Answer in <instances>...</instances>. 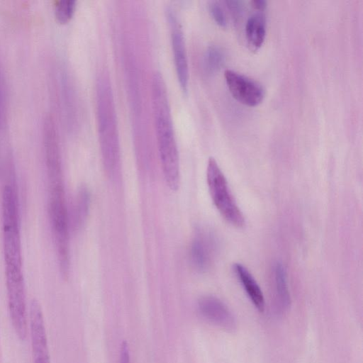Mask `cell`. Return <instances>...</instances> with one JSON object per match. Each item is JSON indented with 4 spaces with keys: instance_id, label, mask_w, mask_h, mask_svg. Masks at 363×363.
Here are the masks:
<instances>
[{
    "instance_id": "obj_20",
    "label": "cell",
    "mask_w": 363,
    "mask_h": 363,
    "mask_svg": "<svg viewBox=\"0 0 363 363\" xmlns=\"http://www.w3.org/2000/svg\"><path fill=\"white\" fill-rule=\"evenodd\" d=\"M251 6L258 11H262L267 7V1L264 0H253L250 1Z\"/></svg>"
},
{
    "instance_id": "obj_18",
    "label": "cell",
    "mask_w": 363,
    "mask_h": 363,
    "mask_svg": "<svg viewBox=\"0 0 363 363\" xmlns=\"http://www.w3.org/2000/svg\"><path fill=\"white\" fill-rule=\"evenodd\" d=\"M119 363H130L128 344L125 340L121 342L119 354Z\"/></svg>"
},
{
    "instance_id": "obj_13",
    "label": "cell",
    "mask_w": 363,
    "mask_h": 363,
    "mask_svg": "<svg viewBox=\"0 0 363 363\" xmlns=\"http://www.w3.org/2000/svg\"><path fill=\"white\" fill-rule=\"evenodd\" d=\"M275 291L279 304L283 308L290 305V294L287 284L286 272L281 263H277L274 269Z\"/></svg>"
},
{
    "instance_id": "obj_14",
    "label": "cell",
    "mask_w": 363,
    "mask_h": 363,
    "mask_svg": "<svg viewBox=\"0 0 363 363\" xmlns=\"http://www.w3.org/2000/svg\"><path fill=\"white\" fill-rule=\"evenodd\" d=\"M224 62L225 53L220 47L211 45L205 51L203 63L206 73H216L223 67Z\"/></svg>"
},
{
    "instance_id": "obj_3",
    "label": "cell",
    "mask_w": 363,
    "mask_h": 363,
    "mask_svg": "<svg viewBox=\"0 0 363 363\" xmlns=\"http://www.w3.org/2000/svg\"><path fill=\"white\" fill-rule=\"evenodd\" d=\"M1 210L5 266L22 267L18 200L15 188L9 184L3 189Z\"/></svg>"
},
{
    "instance_id": "obj_11",
    "label": "cell",
    "mask_w": 363,
    "mask_h": 363,
    "mask_svg": "<svg viewBox=\"0 0 363 363\" xmlns=\"http://www.w3.org/2000/svg\"><path fill=\"white\" fill-rule=\"evenodd\" d=\"M233 271L240 280L246 294L258 311L262 312L265 301L263 293L256 280L248 269L240 263L233 264Z\"/></svg>"
},
{
    "instance_id": "obj_5",
    "label": "cell",
    "mask_w": 363,
    "mask_h": 363,
    "mask_svg": "<svg viewBox=\"0 0 363 363\" xmlns=\"http://www.w3.org/2000/svg\"><path fill=\"white\" fill-rule=\"evenodd\" d=\"M5 276L11 324L16 336L24 341L28 332V312L22 267L5 266Z\"/></svg>"
},
{
    "instance_id": "obj_7",
    "label": "cell",
    "mask_w": 363,
    "mask_h": 363,
    "mask_svg": "<svg viewBox=\"0 0 363 363\" xmlns=\"http://www.w3.org/2000/svg\"><path fill=\"white\" fill-rule=\"evenodd\" d=\"M28 328L33 363H50L43 313L40 303L35 298L31 300L29 306Z\"/></svg>"
},
{
    "instance_id": "obj_19",
    "label": "cell",
    "mask_w": 363,
    "mask_h": 363,
    "mask_svg": "<svg viewBox=\"0 0 363 363\" xmlns=\"http://www.w3.org/2000/svg\"><path fill=\"white\" fill-rule=\"evenodd\" d=\"M225 4L229 9L234 14H238L241 12L242 10V2L240 1H226Z\"/></svg>"
},
{
    "instance_id": "obj_1",
    "label": "cell",
    "mask_w": 363,
    "mask_h": 363,
    "mask_svg": "<svg viewBox=\"0 0 363 363\" xmlns=\"http://www.w3.org/2000/svg\"><path fill=\"white\" fill-rule=\"evenodd\" d=\"M152 106L158 152L164 179L169 189L179 186V158L171 109L164 78L156 72L152 79Z\"/></svg>"
},
{
    "instance_id": "obj_10",
    "label": "cell",
    "mask_w": 363,
    "mask_h": 363,
    "mask_svg": "<svg viewBox=\"0 0 363 363\" xmlns=\"http://www.w3.org/2000/svg\"><path fill=\"white\" fill-rule=\"evenodd\" d=\"M215 249V240L211 234L199 231L192 240L190 258L194 267L199 272L206 271L211 264Z\"/></svg>"
},
{
    "instance_id": "obj_17",
    "label": "cell",
    "mask_w": 363,
    "mask_h": 363,
    "mask_svg": "<svg viewBox=\"0 0 363 363\" xmlns=\"http://www.w3.org/2000/svg\"><path fill=\"white\" fill-rule=\"evenodd\" d=\"M208 9L215 22L220 27H226V16L219 2L215 1H209L208 4Z\"/></svg>"
},
{
    "instance_id": "obj_15",
    "label": "cell",
    "mask_w": 363,
    "mask_h": 363,
    "mask_svg": "<svg viewBox=\"0 0 363 363\" xmlns=\"http://www.w3.org/2000/svg\"><path fill=\"white\" fill-rule=\"evenodd\" d=\"M90 202L89 191L85 187H82L77 195L74 208L73 211V225L75 228H79L84 223Z\"/></svg>"
},
{
    "instance_id": "obj_8",
    "label": "cell",
    "mask_w": 363,
    "mask_h": 363,
    "mask_svg": "<svg viewBox=\"0 0 363 363\" xmlns=\"http://www.w3.org/2000/svg\"><path fill=\"white\" fill-rule=\"evenodd\" d=\"M224 77L230 94L242 104L254 107L263 101L265 91L259 82L232 69H226Z\"/></svg>"
},
{
    "instance_id": "obj_9",
    "label": "cell",
    "mask_w": 363,
    "mask_h": 363,
    "mask_svg": "<svg viewBox=\"0 0 363 363\" xmlns=\"http://www.w3.org/2000/svg\"><path fill=\"white\" fill-rule=\"evenodd\" d=\"M198 308L200 313L209 321L226 330L235 329V320L233 314L219 298L204 296L199 300Z\"/></svg>"
},
{
    "instance_id": "obj_16",
    "label": "cell",
    "mask_w": 363,
    "mask_h": 363,
    "mask_svg": "<svg viewBox=\"0 0 363 363\" xmlns=\"http://www.w3.org/2000/svg\"><path fill=\"white\" fill-rule=\"evenodd\" d=\"M76 8L74 0H60L55 6V14L60 23L68 22L73 16Z\"/></svg>"
},
{
    "instance_id": "obj_12",
    "label": "cell",
    "mask_w": 363,
    "mask_h": 363,
    "mask_svg": "<svg viewBox=\"0 0 363 363\" xmlns=\"http://www.w3.org/2000/svg\"><path fill=\"white\" fill-rule=\"evenodd\" d=\"M245 36L249 48L257 50L264 43L266 36V17L258 11L249 17L245 25Z\"/></svg>"
},
{
    "instance_id": "obj_2",
    "label": "cell",
    "mask_w": 363,
    "mask_h": 363,
    "mask_svg": "<svg viewBox=\"0 0 363 363\" xmlns=\"http://www.w3.org/2000/svg\"><path fill=\"white\" fill-rule=\"evenodd\" d=\"M96 121L104 166L113 177L120 167V143L111 84L104 73L96 82Z\"/></svg>"
},
{
    "instance_id": "obj_4",
    "label": "cell",
    "mask_w": 363,
    "mask_h": 363,
    "mask_svg": "<svg viewBox=\"0 0 363 363\" xmlns=\"http://www.w3.org/2000/svg\"><path fill=\"white\" fill-rule=\"evenodd\" d=\"M206 179L212 201L223 218L230 224L240 228L245 217L230 191L222 170L213 157H210L206 169Z\"/></svg>"
},
{
    "instance_id": "obj_6",
    "label": "cell",
    "mask_w": 363,
    "mask_h": 363,
    "mask_svg": "<svg viewBox=\"0 0 363 363\" xmlns=\"http://www.w3.org/2000/svg\"><path fill=\"white\" fill-rule=\"evenodd\" d=\"M170 27L171 44L177 79L182 89L186 92L189 85V64L185 39L178 16L172 7L166 9Z\"/></svg>"
}]
</instances>
